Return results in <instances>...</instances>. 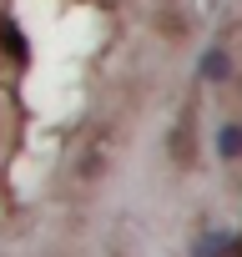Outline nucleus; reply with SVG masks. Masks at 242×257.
<instances>
[{
	"label": "nucleus",
	"mask_w": 242,
	"mask_h": 257,
	"mask_svg": "<svg viewBox=\"0 0 242 257\" xmlns=\"http://www.w3.org/2000/svg\"><path fill=\"white\" fill-rule=\"evenodd\" d=\"M202 76H207V81H232V61H227V51H207V56H202Z\"/></svg>",
	"instance_id": "obj_1"
},
{
	"label": "nucleus",
	"mask_w": 242,
	"mask_h": 257,
	"mask_svg": "<svg viewBox=\"0 0 242 257\" xmlns=\"http://www.w3.org/2000/svg\"><path fill=\"white\" fill-rule=\"evenodd\" d=\"M0 41H6V51H11L16 61H26V41H21V31H16L11 21H0Z\"/></svg>",
	"instance_id": "obj_3"
},
{
	"label": "nucleus",
	"mask_w": 242,
	"mask_h": 257,
	"mask_svg": "<svg viewBox=\"0 0 242 257\" xmlns=\"http://www.w3.org/2000/svg\"><path fill=\"white\" fill-rule=\"evenodd\" d=\"M217 152L232 162V157H242V126H222V137H217Z\"/></svg>",
	"instance_id": "obj_2"
}]
</instances>
